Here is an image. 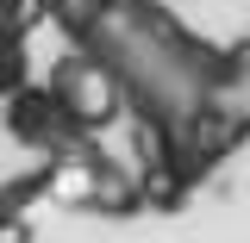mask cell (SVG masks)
<instances>
[{"label": "cell", "instance_id": "1", "mask_svg": "<svg viewBox=\"0 0 250 243\" xmlns=\"http://www.w3.org/2000/svg\"><path fill=\"white\" fill-rule=\"evenodd\" d=\"M0 6H31V0H0ZM25 13H0V25H19Z\"/></svg>", "mask_w": 250, "mask_h": 243}]
</instances>
